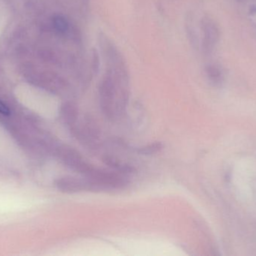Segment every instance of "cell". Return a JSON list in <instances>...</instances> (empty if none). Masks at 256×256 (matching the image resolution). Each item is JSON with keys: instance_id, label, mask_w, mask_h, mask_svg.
Listing matches in <instances>:
<instances>
[{"instance_id": "1", "label": "cell", "mask_w": 256, "mask_h": 256, "mask_svg": "<svg viewBox=\"0 0 256 256\" xmlns=\"http://www.w3.org/2000/svg\"><path fill=\"white\" fill-rule=\"evenodd\" d=\"M99 103L110 120L121 118L127 110L130 98L128 67H106L98 87Z\"/></svg>"}, {"instance_id": "2", "label": "cell", "mask_w": 256, "mask_h": 256, "mask_svg": "<svg viewBox=\"0 0 256 256\" xmlns=\"http://www.w3.org/2000/svg\"><path fill=\"white\" fill-rule=\"evenodd\" d=\"M55 153L64 165L80 175L86 176L94 168L78 150L68 146L56 147Z\"/></svg>"}, {"instance_id": "3", "label": "cell", "mask_w": 256, "mask_h": 256, "mask_svg": "<svg viewBox=\"0 0 256 256\" xmlns=\"http://www.w3.org/2000/svg\"><path fill=\"white\" fill-rule=\"evenodd\" d=\"M201 30L202 39L201 49L204 55H210L218 46L220 39V30L216 21L209 16L202 18Z\"/></svg>"}, {"instance_id": "4", "label": "cell", "mask_w": 256, "mask_h": 256, "mask_svg": "<svg viewBox=\"0 0 256 256\" xmlns=\"http://www.w3.org/2000/svg\"><path fill=\"white\" fill-rule=\"evenodd\" d=\"M55 186L60 192L73 194L84 192H99L96 184L87 177L64 176L56 179Z\"/></svg>"}, {"instance_id": "5", "label": "cell", "mask_w": 256, "mask_h": 256, "mask_svg": "<svg viewBox=\"0 0 256 256\" xmlns=\"http://www.w3.org/2000/svg\"><path fill=\"white\" fill-rule=\"evenodd\" d=\"M72 135L86 146L96 145L99 138V131L93 120L85 117L84 120H78L76 124L69 129Z\"/></svg>"}, {"instance_id": "6", "label": "cell", "mask_w": 256, "mask_h": 256, "mask_svg": "<svg viewBox=\"0 0 256 256\" xmlns=\"http://www.w3.org/2000/svg\"><path fill=\"white\" fill-rule=\"evenodd\" d=\"M60 114L63 123L70 129L80 119L79 108L74 102H66L62 105Z\"/></svg>"}, {"instance_id": "7", "label": "cell", "mask_w": 256, "mask_h": 256, "mask_svg": "<svg viewBox=\"0 0 256 256\" xmlns=\"http://www.w3.org/2000/svg\"><path fill=\"white\" fill-rule=\"evenodd\" d=\"M204 73L210 84L214 86H220L225 80L224 69L218 63H208L204 66Z\"/></svg>"}, {"instance_id": "8", "label": "cell", "mask_w": 256, "mask_h": 256, "mask_svg": "<svg viewBox=\"0 0 256 256\" xmlns=\"http://www.w3.org/2000/svg\"><path fill=\"white\" fill-rule=\"evenodd\" d=\"M103 162H104L105 165L112 168V171H116V172L124 174V175L132 174L136 171L135 168L132 165H128L126 162H122L114 156H104Z\"/></svg>"}, {"instance_id": "9", "label": "cell", "mask_w": 256, "mask_h": 256, "mask_svg": "<svg viewBox=\"0 0 256 256\" xmlns=\"http://www.w3.org/2000/svg\"><path fill=\"white\" fill-rule=\"evenodd\" d=\"M185 30H186V36L189 39L190 43L195 49H198L200 39H198V33H197L192 14L188 13L186 15L185 18Z\"/></svg>"}, {"instance_id": "10", "label": "cell", "mask_w": 256, "mask_h": 256, "mask_svg": "<svg viewBox=\"0 0 256 256\" xmlns=\"http://www.w3.org/2000/svg\"><path fill=\"white\" fill-rule=\"evenodd\" d=\"M164 145L160 141H155L154 143L142 146L137 149V153L143 156H150L160 153L164 149Z\"/></svg>"}, {"instance_id": "11", "label": "cell", "mask_w": 256, "mask_h": 256, "mask_svg": "<svg viewBox=\"0 0 256 256\" xmlns=\"http://www.w3.org/2000/svg\"><path fill=\"white\" fill-rule=\"evenodd\" d=\"M91 66L93 73L97 75L100 70V61L98 52L96 49L93 50L92 53Z\"/></svg>"}, {"instance_id": "12", "label": "cell", "mask_w": 256, "mask_h": 256, "mask_svg": "<svg viewBox=\"0 0 256 256\" xmlns=\"http://www.w3.org/2000/svg\"><path fill=\"white\" fill-rule=\"evenodd\" d=\"M0 114H3L4 116L10 115V111L8 107L2 102L0 100Z\"/></svg>"}, {"instance_id": "13", "label": "cell", "mask_w": 256, "mask_h": 256, "mask_svg": "<svg viewBox=\"0 0 256 256\" xmlns=\"http://www.w3.org/2000/svg\"><path fill=\"white\" fill-rule=\"evenodd\" d=\"M237 1H243V0H237Z\"/></svg>"}]
</instances>
